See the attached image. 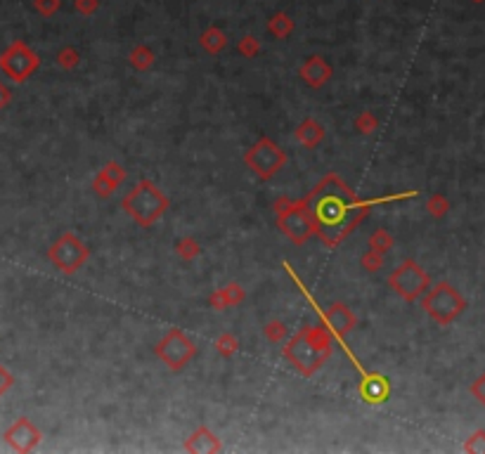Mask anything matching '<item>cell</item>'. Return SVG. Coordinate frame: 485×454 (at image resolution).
<instances>
[{
  "label": "cell",
  "mask_w": 485,
  "mask_h": 454,
  "mask_svg": "<svg viewBox=\"0 0 485 454\" xmlns=\"http://www.w3.org/2000/svg\"><path fill=\"white\" fill-rule=\"evenodd\" d=\"M261 50H263V45H261V40L256 38V36H242V38L237 40V52L242 55L244 59H256L261 55Z\"/></svg>",
  "instance_id": "d4e9b609"
},
{
  "label": "cell",
  "mask_w": 485,
  "mask_h": 454,
  "mask_svg": "<svg viewBox=\"0 0 485 454\" xmlns=\"http://www.w3.org/2000/svg\"><path fill=\"white\" fill-rule=\"evenodd\" d=\"M471 393H474V396L481 400V402L485 405V374L481 376V379L476 381L474 386H471Z\"/></svg>",
  "instance_id": "e575fe53"
},
{
  "label": "cell",
  "mask_w": 485,
  "mask_h": 454,
  "mask_svg": "<svg viewBox=\"0 0 485 454\" xmlns=\"http://www.w3.org/2000/svg\"><path fill=\"white\" fill-rule=\"evenodd\" d=\"M12 384H15V376H12V374L8 372V369H5L3 364H0V398H3L5 393L10 391Z\"/></svg>",
  "instance_id": "836d02e7"
},
{
  "label": "cell",
  "mask_w": 485,
  "mask_h": 454,
  "mask_svg": "<svg viewBox=\"0 0 485 454\" xmlns=\"http://www.w3.org/2000/svg\"><path fill=\"white\" fill-rule=\"evenodd\" d=\"M81 64V52L71 45H64L62 50L57 52V67L64 71H74Z\"/></svg>",
  "instance_id": "484cf974"
},
{
  "label": "cell",
  "mask_w": 485,
  "mask_h": 454,
  "mask_svg": "<svg viewBox=\"0 0 485 454\" xmlns=\"http://www.w3.org/2000/svg\"><path fill=\"white\" fill-rule=\"evenodd\" d=\"M125 175H128V173H125V169L118 161H109V164H105L98 173H95L91 189L95 192V196H100V199H109V196L123 185Z\"/></svg>",
  "instance_id": "4fadbf2b"
},
{
  "label": "cell",
  "mask_w": 485,
  "mask_h": 454,
  "mask_svg": "<svg viewBox=\"0 0 485 454\" xmlns=\"http://www.w3.org/2000/svg\"><path fill=\"white\" fill-rule=\"evenodd\" d=\"M334 340H337L341 348H344V352L348 355L351 364L357 369V374H360V384H357V396L362 398V402H367V405H384L386 400L391 398V381H388L384 374L369 372V369H364L362 362L357 360L355 355H353V350H351V345L346 343V338L337 336Z\"/></svg>",
  "instance_id": "30bf717a"
},
{
  "label": "cell",
  "mask_w": 485,
  "mask_h": 454,
  "mask_svg": "<svg viewBox=\"0 0 485 454\" xmlns=\"http://www.w3.org/2000/svg\"><path fill=\"white\" fill-rule=\"evenodd\" d=\"M242 159H244V166L263 182L272 180V178L277 175L279 171H284V166L289 164V154L268 135H261L259 140L244 152Z\"/></svg>",
  "instance_id": "5b68a950"
},
{
  "label": "cell",
  "mask_w": 485,
  "mask_h": 454,
  "mask_svg": "<svg viewBox=\"0 0 485 454\" xmlns=\"http://www.w3.org/2000/svg\"><path fill=\"white\" fill-rule=\"evenodd\" d=\"M185 450L192 454H218L223 452V443L208 426H199L185 440Z\"/></svg>",
  "instance_id": "9a60e30c"
},
{
  "label": "cell",
  "mask_w": 485,
  "mask_h": 454,
  "mask_svg": "<svg viewBox=\"0 0 485 454\" xmlns=\"http://www.w3.org/2000/svg\"><path fill=\"white\" fill-rule=\"evenodd\" d=\"M199 45H201L203 52H208V55H220V52L227 47V33L213 24V26H208L206 31H201Z\"/></svg>",
  "instance_id": "e0dca14e"
},
{
  "label": "cell",
  "mask_w": 485,
  "mask_h": 454,
  "mask_svg": "<svg viewBox=\"0 0 485 454\" xmlns=\"http://www.w3.org/2000/svg\"><path fill=\"white\" fill-rule=\"evenodd\" d=\"M91 258V249L74 232H62L47 249V260L62 274H76Z\"/></svg>",
  "instance_id": "ba28073f"
},
{
  "label": "cell",
  "mask_w": 485,
  "mask_h": 454,
  "mask_svg": "<svg viewBox=\"0 0 485 454\" xmlns=\"http://www.w3.org/2000/svg\"><path fill=\"white\" fill-rule=\"evenodd\" d=\"M388 286H391L403 301L415 303L429 291L431 277L417 260H403L391 274H388Z\"/></svg>",
  "instance_id": "9c48e42d"
},
{
  "label": "cell",
  "mask_w": 485,
  "mask_h": 454,
  "mask_svg": "<svg viewBox=\"0 0 485 454\" xmlns=\"http://www.w3.org/2000/svg\"><path fill=\"white\" fill-rule=\"evenodd\" d=\"M464 450L466 452H485V431H476L474 435H471V438L466 440Z\"/></svg>",
  "instance_id": "4dcf8cb0"
},
{
  "label": "cell",
  "mask_w": 485,
  "mask_h": 454,
  "mask_svg": "<svg viewBox=\"0 0 485 454\" xmlns=\"http://www.w3.org/2000/svg\"><path fill=\"white\" fill-rule=\"evenodd\" d=\"M325 137H327V128L315 116H305L296 125V130H293V140L305 149H315L317 145H322Z\"/></svg>",
  "instance_id": "2e32d148"
},
{
  "label": "cell",
  "mask_w": 485,
  "mask_h": 454,
  "mask_svg": "<svg viewBox=\"0 0 485 454\" xmlns=\"http://www.w3.org/2000/svg\"><path fill=\"white\" fill-rule=\"evenodd\" d=\"M426 211H429L431 218H445L447 211H450V201H447L445 194L436 192L426 199Z\"/></svg>",
  "instance_id": "4316f807"
},
{
  "label": "cell",
  "mask_w": 485,
  "mask_h": 454,
  "mask_svg": "<svg viewBox=\"0 0 485 454\" xmlns=\"http://www.w3.org/2000/svg\"><path fill=\"white\" fill-rule=\"evenodd\" d=\"M263 336L270 340V343L279 345V343H284V340L289 338V329H286V324L282 320H270V322H265V324H263Z\"/></svg>",
  "instance_id": "7402d4cb"
},
{
  "label": "cell",
  "mask_w": 485,
  "mask_h": 454,
  "mask_svg": "<svg viewBox=\"0 0 485 454\" xmlns=\"http://www.w3.org/2000/svg\"><path fill=\"white\" fill-rule=\"evenodd\" d=\"M360 267L364 272H379L384 267V253H376V251L367 249L360 256Z\"/></svg>",
  "instance_id": "f1b7e54d"
},
{
  "label": "cell",
  "mask_w": 485,
  "mask_h": 454,
  "mask_svg": "<svg viewBox=\"0 0 485 454\" xmlns=\"http://www.w3.org/2000/svg\"><path fill=\"white\" fill-rule=\"evenodd\" d=\"M33 8L40 17H52L62 8V0H33Z\"/></svg>",
  "instance_id": "f546056e"
},
{
  "label": "cell",
  "mask_w": 485,
  "mask_h": 454,
  "mask_svg": "<svg viewBox=\"0 0 485 454\" xmlns=\"http://www.w3.org/2000/svg\"><path fill=\"white\" fill-rule=\"evenodd\" d=\"M220 289H223V294H225L227 308H237V306H242V303L247 301V291H244V286H242V284L230 282V284L220 286Z\"/></svg>",
  "instance_id": "83f0119b"
},
{
  "label": "cell",
  "mask_w": 485,
  "mask_h": 454,
  "mask_svg": "<svg viewBox=\"0 0 485 454\" xmlns=\"http://www.w3.org/2000/svg\"><path fill=\"white\" fill-rule=\"evenodd\" d=\"M419 301H422L424 313H426L429 318L433 320L436 324H440V327L452 324V322L457 320L459 315L464 313V308H466L464 296L447 282L436 284L433 289L429 286V291L419 298Z\"/></svg>",
  "instance_id": "8992f818"
},
{
  "label": "cell",
  "mask_w": 485,
  "mask_h": 454,
  "mask_svg": "<svg viewBox=\"0 0 485 454\" xmlns=\"http://www.w3.org/2000/svg\"><path fill=\"white\" fill-rule=\"evenodd\" d=\"M176 253L178 258L185 260V263H192L201 256V244L197 242L194 237H183L176 242Z\"/></svg>",
  "instance_id": "ffe728a7"
},
{
  "label": "cell",
  "mask_w": 485,
  "mask_h": 454,
  "mask_svg": "<svg viewBox=\"0 0 485 454\" xmlns=\"http://www.w3.org/2000/svg\"><path fill=\"white\" fill-rule=\"evenodd\" d=\"M76 12L83 17H93L100 10V0H76Z\"/></svg>",
  "instance_id": "1f68e13d"
},
{
  "label": "cell",
  "mask_w": 485,
  "mask_h": 454,
  "mask_svg": "<svg viewBox=\"0 0 485 454\" xmlns=\"http://www.w3.org/2000/svg\"><path fill=\"white\" fill-rule=\"evenodd\" d=\"M10 102H12V91L8 86H3V83H0V109H5Z\"/></svg>",
  "instance_id": "d590c367"
},
{
  "label": "cell",
  "mask_w": 485,
  "mask_h": 454,
  "mask_svg": "<svg viewBox=\"0 0 485 454\" xmlns=\"http://www.w3.org/2000/svg\"><path fill=\"white\" fill-rule=\"evenodd\" d=\"M154 62H157V55H154V50L145 43H137L130 47L128 52V64L133 67L135 71H147L154 67Z\"/></svg>",
  "instance_id": "ac0fdd59"
},
{
  "label": "cell",
  "mask_w": 485,
  "mask_h": 454,
  "mask_svg": "<svg viewBox=\"0 0 485 454\" xmlns=\"http://www.w3.org/2000/svg\"><path fill=\"white\" fill-rule=\"evenodd\" d=\"M334 352V338L325 324H305L291 334L282 345L284 360L296 369L303 379H310L325 367Z\"/></svg>",
  "instance_id": "7a4b0ae2"
},
{
  "label": "cell",
  "mask_w": 485,
  "mask_h": 454,
  "mask_svg": "<svg viewBox=\"0 0 485 454\" xmlns=\"http://www.w3.org/2000/svg\"><path fill=\"white\" fill-rule=\"evenodd\" d=\"M417 196V192H398L386 196H374V199H360L339 173H327L320 182L305 194L313 216L315 237L325 244L327 249H337L351 237V232L369 216L374 206L391 204V201H405Z\"/></svg>",
  "instance_id": "6da1fadb"
},
{
  "label": "cell",
  "mask_w": 485,
  "mask_h": 454,
  "mask_svg": "<svg viewBox=\"0 0 485 454\" xmlns=\"http://www.w3.org/2000/svg\"><path fill=\"white\" fill-rule=\"evenodd\" d=\"M353 128H355V133L360 135H372L376 128H379V118H376L374 111L364 109L355 116V121H353Z\"/></svg>",
  "instance_id": "cb8c5ba5"
},
{
  "label": "cell",
  "mask_w": 485,
  "mask_h": 454,
  "mask_svg": "<svg viewBox=\"0 0 485 454\" xmlns=\"http://www.w3.org/2000/svg\"><path fill=\"white\" fill-rule=\"evenodd\" d=\"M40 440H43V433H40V428L33 426V423L29 421L26 416L17 419L8 428V431H5V443H8L12 450H17V452H31V450H36V447L40 445Z\"/></svg>",
  "instance_id": "7c38bea8"
},
{
  "label": "cell",
  "mask_w": 485,
  "mask_h": 454,
  "mask_svg": "<svg viewBox=\"0 0 485 454\" xmlns=\"http://www.w3.org/2000/svg\"><path fill=\"white\" fill-rule=\"evenodd\" d=\"M154 355L171 372H183L190 362L197 357V343L185 334L180 327H171L154 345Z\"/></svg>",
  "instance_id": "52a82bcc"
},
{
  "label": "cell",
  "mask_w": 485,
  "mask_h": 454,
  "mask_svg": "<svg viewBox=\"0 0 485 454\" xmlns=\"http://www.w3.org/2000/svg\"><path fill=\"white\" fill-rule=\"evenodd\" d=\"M121 208L135 220L137 227L149 230V227H154L166 216V211L171 208V199L157 182L142 178V180L135 182L133 189H128L123 194Z\"/></svg>",
  "instance_id": "3957f363"
},
{
  "label": "cell",
  "mask_w": 485,
  "mask_h": 454,
  "mask_svg": "<svg viewBox=\"0 0 485 454\" xmlns=\"http://www.w3.org/2000/svg\"><path fill=\"white\" fill-rule=\"evenodd\" d=\"M208 306H211V310H227V301H225V294L220 286L215 291H211V296H208Z\"/></svg>",
  "instance_id": "d6a6232c"
},
{
  "label": "cell",
  "mask_w": 485,
  "mask_h": 454,
  "mask_svg": "<svg viewBox=\"0 0 485 454\" xmlns=\"http://www.w3.org/2000/svg\"><path fill=\"white\" fill-rule=\"evenodd\" d=\"M367 244H369V249L376 251V253H388V251L393 249V237H391V232L384 230V227H379V230H374L372 235H369L367 239Z\"/></svg>",
  "instance_id": "603a6c76"
},
{
  "label": "cell",
  "mask_w": 485,
  "mask_h": 454,
  "mask_svg": "<svg viewBox=\"0 0 485 454\" xmlns=\"http://www.w3.org/2000/svg\"><path fill=\"white\" fill-rule=\"evenodd\" d=\"M268 33L272 36V38H289V36L293 33V19L286 12H275V15L268 19Z\"/></svg>",
  "instance_id": "d6986e66"
},
{
  "label": "cell",
  "mask_w": 485,
  "mask_h": 454,
  "mask_svg": "<svg viewBox=\"0 0 485 454\" xmlns=\"http://www.w3.org/2000/svg\"><path fill=\"white\" fill-rule=\"evenodd\" d=\"M213 345H215V352H218L220 357H227V360L235 357L239 352V338L232 331H223L218 338H215Z\"/></svg>",
  "instance_id": "44dd1931"
},
{
  "label": "cell",
  "mask_w": 485,
  "mask_h": 454,
  "mask_svg": "<svg viewBox=\"0 0 485 454\" xmlns=\"http://www.w3.org/2000/svg\"><path fill=\"white\" fill-rule=\"evenodd\" d=\"M275 225L279 227V232L289 239L296 246L310 242V237H315V225L313 216H310L308 199H289V196H279L275 199Z\"/></svg>",
  "instance_id": "277c9868"
},
{
  "label": "cell",
  "mask_w": 485,
  "mask_h": 454,
  "mask_svg": "<svg viewBox=\"0 0 485 454\" xmlns=\"http://www.w3.org/2000/svg\"><path fill=\"white\" fill-rule=\"evenodd\" d=\"M298 76H301L303 83L308 88H313V91H320V88H325L327 83L332 81L334 67L322 55H310L301 64V69H298Z\"/></svg>",
  "instance_id": "5bb4252c"
},
{
  "label": "cell",
  "mask_w": 485,
  "mask_h": 454,
  "mask_svg": "<svg viewBox=\"0 0 485 454\" xmlns=\"http://www.w3.org/2000/svg\"><path fill=\"white\" fill-rule=\"evenodd\" d=\"M38 67H40V57L36 55L24 40H15V43L0 55V69H3V74L15 83H24L29 76L36 74Z\"/></svg>",
  "instance_id": "8fae6325"
},
{
  "label": "cell",
  "mask_w": 485,
  "mask_h": 454,
  "mask_svg": "<svg viewBox=\"0 0 485 454\" xmlns=\"http://www.w3.org/2000/svg\"><path fill=\"white\" fill-rule=\"evenodd\" d=\"M474 3H483V0H474Z\"/></svg>",
  "instance_id": "8d00e7d4"
}]
</instances>
